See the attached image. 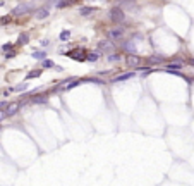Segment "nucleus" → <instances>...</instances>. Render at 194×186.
<instances>
[{
    "label": "nucleus",
    "instance_id": "f257e3e1",
    "mask_svg": "<svg viewBox=\"0 0 194 186\" xmlns=\"http://www.w3.org/2000/svg\"><path fill=\"white\" fill-rule=\"evenodd\" d=\"M29 10H33V4H21V5L14 7L12 14H14V16H24V14H28Z\"/></svg>",
    "mask_w": 194,
    "mask_h": 186
},
{
    "label": "nucleus",
    "instance_id": "f03ea898",
    "mask_svg": "<svg viewBox=\"0 0 194 186\" xmlns=\"http://www.w3.org/2000/svg\"><path fill=\"white\" fill-rule=\"evenodd\" d=\"M110 19L112 21H115V22H120V21H124V16L125 14L122 12V9H118V7H115V9H112L110 10Z\"/></svg>",
    "mask_w": 194,
    "mask_h": 186
},
{
    "label": "nucleus",
    "instance_id": "7ed1b4c3",
    "mask_svg": "<svg viewBox=\"0 0 194 186\" xmlns=\"http://www.w3.org/2000/svg\"><path fill=\"white\" fill-rule=\"evenodd\" d=\"M98 50H107V52H112L113 50V41L112 40H103L98 43Z\"/></svg>",
    "mask_w": 194,
    "mask_h": 186
},
{
    "label": "nucleus",
    "instance_id": "20e7f679",
    "mask_svg": "<svg viewBox=\"0 0 194 186\" xmlns=\"http://www.w3.org/2000/svg\"><path fill=\"white\" fill-rule=\"evenodd\" d=\"M107 36H108V40H112V41H113V40H120V38L124 36V31H122V29H110Z\"/></svg>",
    "mask_w": 194,
    "mask_h": 186
},
{
    "label": "nucleus",
    "instance_id": "39448f33",
    "mask_svg": "<svg viewBox=\"0 0 194 186\" xmlns=\"http://www.w3.org/2000/svg\"><path fill=\"white\" fill-rule=\"evenodd\" d=\"M124 50L129 54H136V47H134V40H127L124 41Z\"/></svg>",
    "mask_w": 194,
    "mask_h": 186
},
{
    "label": "nucleus",
    "instance_id": "423d86ee",
    "mask_svg": "<svg viewBox=\"0 0 194 186\" xmlns=\"http://www.w3.org/2000/svg\"><path fill=\"white\" fill-rule=\"evenodd\" d=\"M131 78H134V72H125V74H120L117 78H113L112 83H120V81H125V79H131Z\"/></svg>",
    "mask_w": 194,
    "mask_h": 186
},
{
    "label": "nucleus",
    "instance_id": "0eeeda50",
    "mask_svg": "<svg viewBox=\"0 0 194 186\" xmlns=\"http://www.w3.org/2000/svg\"><path fill=\"white\" fill-rule=\"evenodd\" d=\"M7 107H9V110L5 112L7 116H14L16 112L19 110V105H17V103H7Z\"/></svg>",
    "mask_w": 194,
    "mask_h": 186
},
{
    "label": "nucleus",
    "instance_id": "6e6552de",
    "mask_svg": "<svg viewBox=\"0 0 194 186\" xmlns=\"http://www.w3.org/2000/svg\"><path fill=\"white\" fill-rule=\"evenodd\" d=\"M100 57H101V54H100V50H98V52H90V54L86 55V59H88V61H90V62H95V61H98Z\"/></svg>",
    "mask_w": 194,
    "mask_h": 186
},
{
    "label": "nucleus",
    "instance_id": "1a4fd4ad",
    "mask_svg": "<svg viewBox=\"0 0 194 186\" xmlns=\"http://www.w3.org/2000/svg\"><path fill=\"white\" fill-rule=\"evenodd\" d=\"M125 62L129 64V66H139V59L136 57V55L132 54V55H129L127 59H125Z\"/></svg>",
    "mask_w": 194,
    "mask_h": 186
},
{
    "label": "nucleus",
    "instance_id": "9d476101",
    "mask_svg": "<svg viewBox=\"0 0 194 186\" xmlns=\"http://www.w3.org/2000/svg\"><path fill=\"white\" fill-rule=\"evenodd\" d=\"M81 83H83V79H74L72 83H65L64 88H65V90H72V88H76L77 84H81Z\"/></svg>",
    "mask_w": 194,
    "mask_h": 186
},
{
    "label": "nucleus",
    "instance_id": "9b49d317",
    "mask_svg": "<svg viewBox=\"0 0 194 186\" xmlns=\"http://www.w3.org/2000/svg\"><path fill=\"white\" fill-rule=\"evenodd\" d=\"M91 12H95V7H81L79 9V14L81 16H90Z\"/></svg>",
    "mask_w": 194,
    "mask_h": 186
},
{
    "label": "nucleus",
    "instance_id": "f8f14e48",
    "mask_svg": "<svg viewBox=\"0 0 194 186\" xmlns=\"http://www.w3.org/2000/svg\"><path fill=\"white\" fill-rule=\"evenodd\" d=\"M33 59H36V61H43V59H47V52L45 50H38V52H35L33 54Z\"/></svg>",
    "mask_w": 194,
    "mask_h": 186
},
{
    "label": "nucleus",
    "instance_id": "ddd939ff",
    "mask_svg": "<svg viewBox=\"0 0 194 186\" xmlns=\"http://www.w3.org/2000/svg\"><path fill=\"white\" fill-rule=\"evenodd\" d=\"M70 4H72V0H57V2H55L57 9H62V7H67V5H70Z\"/></svg>",
    "mask_w": 194,
    "mask_h": 186
},
{
    "label": "nucleus",
    "instance_id": "4468645a",
    "mask_svg": "<svg viewBox=\"0 0 194 186\" xmlns=\"http://www.w3.org/2000/svg\"><path fill=\"white\" fill-rule=\"evenodd\" d=\"M48 9H40V10H38V14H36V17H38V19H45V17H48Z\"/></svg>",
    "mask_w": 194,
    "mask_h": 186
},
{
    "label": "nucleus",
    "instance_id": "2eb2a0df",
    "mask_svg": "<svg viewBox=\"0 0 194 186\" xmlns=\"http://www.w3.org/2000/svg\"><path fill=\"white\" fill-rule=\"evenodd\" d=\"M167 67L170 71H177V69H182V62H175V64H168Z\"/></svg>",
    "mask_w": 194,
    "mask_h": 186
},
{
    "label": "nucleus",
    "instance_id": "dca6fc26",
    "mask_svg": "<svg viewBox=\"0 0 194 186\" xmlns=\"http://www.w3.org/2000/svg\"><path fill=\"white\" fill-rule=\"evenodd\" d=\"M53 67V62L48 61V59H43V69H52Z\"/></svg>",
    "mask_w": 194,
    "mask_h": 186
},
{
    "label": "nucleus",
    "instance_id": "f3484780",
    "mask_svg": "<svg viewBox=\"0 0 194 186\" xmlns=\"http://www.w3.org/2000/svg\"><path fill=\"white\" fill-rule=\"evenodd\" d=\"M69 36H70V31H69V29H64L62 33H60V40L65 41L67 38H69Z\"/></svg>",
    "mask_w": 194,
    "mask_h": 186
},
{
    "label": "nucleus",
    "instance_id": "a211bd4d",
    "mask_svg": "<svg viewBox=\"0 0 194 186\" xmlns=\"http://www.w3.org/2000/svg\"><path fill=\"white\" fill-rule=\"evenodd\" d=\"M107 59H108L110 62H117L118 59H120V55H117V54H110L108 57H107Z\"/></svg>",
    "mask_w": 194,
    "mask_h": 186
},
{
    "label": "nucleus",
    "instance_id": "6ab92c4d",
    "mask_svg": "<svg viewBox=\"0 0 194 186\" xmlns=\"http://www.w3.org/2000/svg\"><path fill=\"white\" fill-rule=\"evenodd\" d=\"M38 76H40V71H33V72H29V74H28V78H26V81H29L31 78H38Z\"/></svg>",
    "mask_w": 194,
    "mask_h": 186
},
{
    "label": "nucleus",
    "instance_id": "aec40b11",
    "mask_svg": "<svg viewBox=\"0 0 194 186\" xmlns=\"http://www.w3.org/2000/svg\"><path fill=\"white\" fill-rule=\"evenodd\" d=\"M48 98L47 96H36V98H33V102H36V103H43V102H47Z\"/></svg>",
    "mask_w": 194,
    "mask_h": 186
},
{
    "label": "nucleus",
    "instance_id": "412c9836",
    "mask_svg": "<svg viewBox=\"0 0 194 186\" xmlns=\"http://www.w3.org/2000/svg\"><path fill=\"white\" fill-rule=\"evenodd\" d=\"M19 38H21V43H28V41H29V40H28V34H26V33H22Z\"/></svg>",
    "mask_w": 194,
    "mask_h": 186
},
{
    "label": "nucleus",
    "instance_id": "4be33fe9",
    "mask_svg": "<svg viewBox=\"0 0 194 186\" xmlns=\"http://www.w3.org/2000/svg\"><path fill=\"white\" fill-rule=\"evenodd\" d=\"M5 117H7V114H5V112H4V110H0V121H4V119H5Z\"/></svg>",
    "mask_w": 194,
    "mask_h": 186
},
{
    "label": "nucleus",
    "instance_id": "5701e85b",
    "mask_svg": "<svg viewBox=\"0 0 194 186\" xmlns=\"http://www.w3.org/2000/svg\"><path fill=\"white\" fill-rule=\"evenodd\" d=\"M24 88H26V83H22V84H19V86H16L17 91H19V90H24Z\"/></svg>",
    "mask_w": 194,
    "mask_h": 186
},
{
    "label": "nucleus",
    "instance_id": "b1692460",
    "mask_svg": "<svg viewBox=\"0 0 194 186\" xmlns=\"http://www.w3.org/2000/svg\"><path fill=\"white\" fill-rule=\"evenodd\" d=\"M160 61H161L160 57H151V59H150V62H160Z\"/></svg>",
    "mask_w": 194,
    "mask_h": 186
},
{
    "label": "nucleus",
    "instance_id": "393cba45",
    "mask_svg": "<svg viewBox=\"0 0 194 186\" xmlns=\"http://www.w3.org/2000/svg\"><path fill=\"white\" fill-rule=\"evenodd\" d=\"M12 47V45H10V43H5V45H4V47H2V50H9V48Z\"/></svg>",
    "mask_w": 194,
    "mask_h": 186
},
{
    "label": "nucleus",
    "instance_id": "a878e982",
    "mask_svg": "<svg viewBox=\"0 0 194 186\" xmlns=\"http://www.w3.org/2000/svg\"><path fill=\"white\" fill-rule=\"evenodd\" d=\"M5 107H7V102H0V110L5 109Z\"/></svg>",
    "mask_w": 194,
    "mask_h": 186
},
{
    "label": "nucleus",
    "instance_id": "bb28decb",
    "mask_svg": "<svg viewBox=\"0 0 194 186\" xmlns=\"http://www.w3.org/2000/svg\"><path fill=\"white\" fill-rule=\"evenodd\" d=\"M14 55H16V52H9V54H7V59H12Z\"/></svg>",
    "mask_w": 194,
    "mask_h": 186
},
{
    "label": "nucleus",
    "instance_id": "cd10ccee",
    "mask_svg": "<svg viewBox=\"0 0 194 186\" xmlns=\"http://www.w3.org/2000/svg\"><path fill=\"white\" fill-rule=\"evenodd\" d=\"M0 129H2V128H0Z\"/></svg>",
    "mask_w": 194,
    "mask_h": 186
}]
</instances>
